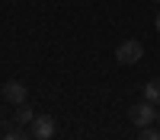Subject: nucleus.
Masks as SVG:
<instances>
[{
  "label": "nucleus",
  "instance_id": "7",
  "mask_svg": "<svg viewBox=\"0 0 160 140\" xmlns=\"http://www.w3.org/2000/svg\"><path fill=\"white\" fill-rule=\"evenodd\" d=\"M3 140H32V137L26 134L22 127H7V134H3Z\"/></svg>",
  "mask_w": 160,
  "mask_h": 140
},
{
  "label": "nucleus",
  "instance_id": "3",
  "mask_svg": "<svg viewBox=\"0 0 160 140\" xmlns=\"http://www.w3.org/2000/svg\"><path fill=\"white\" fill-rule=\"evenodd\" d=\"M55 134H58V121L51 115H35L32 118V137L35 140H51Z\"/></svg>",
  "mask_w": 160,
  "mask_h": 140
},
{
  "label": "nucleus",
  "instance_id": "9",
  "mask_svg": "<svg viewBox=\"0 0 160 140\" xmlns=\"http://www.w3.org/2000/svg\"><path fill=\"white\" fill-rule=\"evenodd\" d=\"M154 25H157V32H160V13H157V16H154Z\"/></svg>",
  "mask_w": 160,
  "mask_h": 140
},
{
  "label": "nucleus",
  "instance_id": "5",
  "mask_svg": "<svg viewBox=\"0 0 160 140\" xmlns=\"http://www.w3.org/2000/svg\"><path fill=\"white\" fill-rule=\"evenodd\" d=\"M144 99L154 102V105H160V76H154V80L144 83Z\"/></svg>",
  "mask_w": 160,
  "mask_h": 140
},
{
  "label": "nucleus",
  "instance_id": "2",
  "mask_svg": "<svg viewBox=\"0 0 160 140\" xmlns=\"http://www.w3.org/2000/svg\"><path fill=\"white\" fill-rule=\"evenodd\" d=\"M157 108L160 105H154V102H135L131 105V111H128V118H131V124H138V127H148V124H154L157 121Z\"/></svg>",
  "mask_w": 160,
  "mask_h": 140
},
{
  "label": "nucleus",
  "instance_id": "10",
  "mask_svg": "<svg viewBox=\"0 0 160 140\" xmlns=\"http://www.w3.org/2000/svg\"><path fill=\"white\" fill-rule=\"evenodd\" d=\"M157 118H160V108H157Z\"/></svg>",
  "mask_w": 160,
  "mask_h": 140
},
{
  "label": "nucleus",
  "instance_id": "6",
  "mask_svg": "<svg viewBox=\"0 0 160 140\" xmlns=\"http://www.w3.org/2000/svg\"><path fill=\"white\" fill-rule=\"evenodd\" d=\"M32 118H35V111H32V108L22 102V105L16 108V124H32Z\"/></svg>",
  "mask_w": 160,
  "mask_h": 140
},
{
  "label": "nucleus",
  "instance_id": "1",
  "mask_svg": "<svg viewBox=\"0 0 160 140\" xmlns=\"http://www.w3.org/2000/svg\"><path fill=\"white\" fill-rule=\"evenodd\" d=\"M141 57H144V45L138 42V38H128V42H122L115 48V61L125 64V67H135Z\"/></svg>",
  "mask_w": 160,
  "mask_h": 140
},
{
  "label": "nucleus",
  "instance_id": "4",
  "mask_svg": "<svg viewBox=\"0 0 160 140\" xmlns=\"http://www.w3.org/2000/svg\"><path fill=\"white\" fill-rule=\"evenodd\" d=\"M3 99L13 102V105H22V102H29V89L19 80H10V83H3Z\"/></svg>",
  "mask_w": 160,
  "mask_h": 140
},
{
  "label": "nucleus",
  "instance_id": "8",
  "mask_svg": "<svg viewBox=\"0 0 160 140\" xmlns=\"http://www.w3.org/2000/svg\"><path fill=\"white\" fill-rule=\"evenodd\" d=\"M138 140H160V131L154 124H148V127H141V134H138Z\"/></svg>",
  "mask_w": 160,
  "mask_h": 140
},
{
  "label": "nucleus",
  "instance_id": "11",
  "mask_svg": "<svg viewBox=\"0 0 160 140\" xmlns=\"http://www.w3.org/2000/svg\"><path fill=\"white\" fill-rule=\"evenodd\" d=\"M157 3H160V0H157Z\"/></svg>",
  "mask_w": 160,
  "mask_h": 140
}]
</instances>
